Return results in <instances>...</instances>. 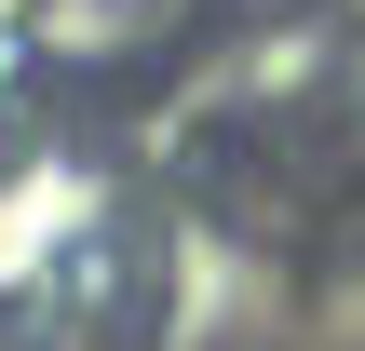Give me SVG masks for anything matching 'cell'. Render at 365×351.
I'll return each instance as SVG.
<instances>
[{"label":"cell","mask_w":365,"mask_h":351,"mask_svg":"<svg viewBox=\"0 0 365 351\" xmlns=\"http://www.w3.org/2000/svg\"><path fill=\"white\" fill-rule=\"evenodd\" d=\"M203 0H27V41L68 54V68H122V54H163Z\"/></svg>","instance_id":"obj_1"}]
</instances>
